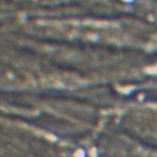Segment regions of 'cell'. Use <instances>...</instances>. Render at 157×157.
<instances>
[]
</instances>
